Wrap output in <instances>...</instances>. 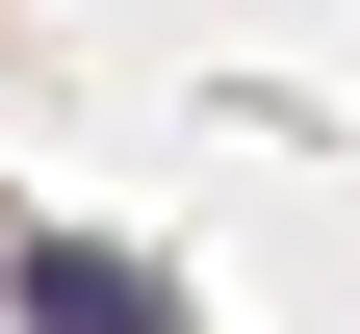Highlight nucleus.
I'll use <instances>...</instances> for the list:
<instances>
[{
  "mask_svg": "<svg viewBox=\"0 0 360 334\" xmlns=\"http://www.w3.org/2000/svg\"><path fill=\"white\" fill-rule=\"evenodd\" d=\"M26 334H180V309H155L129 257H77V231H52V257H26Z\"/></svg>",
  "mask_w": 360,
  "mask_h": 334,
  "instance_id": "1",
  "label": "nucleus"
}]
</instances>
